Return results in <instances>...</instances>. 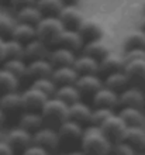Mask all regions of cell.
Returning <instances> with one entry per match:
<instances>
[{
    "label": "cell",
    "mask_w": 145,
    "mask_h": 155,
    "mask_svg": "<svg viewBox=\"0 0 145 155\" xmlns=\"http://www.w3.org/2000/svg\"><path fill=\"white\" fill-rule=\"evenodd\" d=\"M111 145L113 143L103 134L100 127L92 124L83 127L79 147L86 155H109Z\"/></svg>",
    "instance_id": "6da1fadb"
},
{
    "label": "cell",
    "mask_w": 145,
    "mask_h": 155,
    "mask_svg": "<svg viewBox=\"0 0 145 155\" xmlns=\"http://www.w3.org/2000/svg\"><path fill=\"white\" fill-rule=\"evenodd\" d=\"M68 104L59 99L48 97L40 110L44 126L58 128L65 120H68Z\"/></svg>",
    "instance_id": "7a4b0ae2"
},
{
    "label": "cell",
    "mask_w": 145,
    "mask_h": 155,
    "mask_svg": "<svg viewBox=\"0 0 145 155\" xmlns=\"http://www.w3.org/2000/svg\"><path fill=\"white\" fill-rule=\"evenodd\" d=\"M64 25L61 24L58 17L52 16H44L38 23L35 24V34L37 38L48 45H58V38L61 33L64 31Z\"/></svg>",
    "instance_id": "3957f363"
},
{
    "label": "cell",
    "mask_w": 145,
    "mask_h": 155,
    "mask_svg": "<svg viewBox=\"0 0 145 155\" xmlns=\"http://www.w3.org/2000/svg\"><path fill=\"white\" fill-rule=\"evenodd\" d=\"M31 144L45 148L47 151H55L59 148V137L57 128L48 126H42L34 133H31Z\"/></svg>",
    "instance_id": "277c9868"
},
{
    "label": "cell",
    "mask_w": 145,
    "mask_h": 155,
    "mask_svg": "<svg viewBox=\"0 0 145 155\" xmlns=\"http://www.w3.org/2000/svg\"><path fill=\"white\" fill-rule=\"evenodd\" d=\"M57 133L59 137V147L61 145L73 147L75 144H81L83 127L68 118L57 128Z\"/></svg>",
    "instance_id": "5b68a950"
},
{
    "label": "cell",
    "mask_w": 145,
    "mask_h": 155,
    "mask_svg": "<svg viewBox=\"0 0 145 155\" xmlns=\"http://www.w3.org/2000/svg\"><path fill=\"white\" fill-rule=\"evenodd\" d=\"M99 127H100V130L103 131V134L114 144V143L121 141L127 124L123 121V118L117 114V113H113L111 116H109V117L106 118Z\"/></svg>",
    "instance_id": "8992f818"
},
{
    "label": "cell",
    "mask_w": 145,
    "mask_h": 155,
    "mask_svg": "<svg viewBox=\"0 0 145 155\" xmlns=\"http://www.w3.org/2000/svg\"><path fill=\"white\" fill-rule=\"evenodd\" d=\"M118 106L134 107V109H145V94L144 90L138 86H128L118 93Z\"/></svg>",
    "instance_id": "52a82bcc"
},
{
    "label": "cell",
    "mask_w": 145,
    "mask_h": 155,
    "mask_svg": "<svg viewBox=\"0 0 145 155\" xmlns=\"http://www.w3.org/2000/svg\"><path fill=\"white\" fill-rule=\"evenodd\" d=\"M21 96V107L23 111H40L41 107L44 106V103L47 102L48 96L40 92L35 87H27L25 90L20 92Z\"/></svg>",
    "instance_id": "ba28073f"
},
{
    "label": "cell",
    "mask_w": 145,
    "mask_h": 155,
    "mask_svg": "<svg viewBox=\"0 0 145 155\" xmlns=\"http://www.w3.org/2000/svg\"><path fill=\"white\" fill-rule=\"evenodd\" d=\"M123 72L128 79L130 86H144L145 85V58L133 59L124 62Z\"/></svg>",
    "instance_id": "9c48e42d"
},
{
    "label": "cell",
    "mask_w": 145,
    "mask_h": 155,
    "mask_svg": "<svg viewBox=\"0 0 145 155\" xmlns=\"http://www.w3.org/2000/svg\"><path fill=\"white\" fill-rule=\"evenodd\" d=\"M3 138L7 141V144L12 147V150L14 152L16 151L23 152L31 144V133L17 126L10 128Z\"/></svg>",
    "instance_id": "30bf717a"
},
{
    "label": "cell",
    "mask_w": 145,
    "mask_h": 155,
    "mask_svg": "<svg viewBox=\"0 0 145 155\" xmlns=\"http://www.w3.org/2000/svg\"><path fill=\"white\" fill-rule=\"evenodd\" d=\"M121 141L127 143L135 152H145V130L142 126H127Z\"/></svg>",
    "instance_id": "8fae6325"
},
{
    "label": "cell",
    "mask_w": 145,
    "mask_h": 155,
    "mask_svg": "<svg viewBox=\"0 0 145 155\" xmlns=\"http://www.w3.org/2000/svg\"><path fill=\"white\" fill-rule=\"evenodd\" d=\"M57 17L65 30H77L83 21V14L76 6H64Z\"/></svg>",
    "instance_id": "7c38bea8"
},
{
    "label": "cell",
    "mask_w": 145,
    "mask_h": 155,
    "mask_svg": "<svg viewBox=\"0 0 145 155\" xmlns=\"http://www.w3.org/2000/svg\"><path fill=\"white\" fill-rule=\"evenodd\" d=\"M92 109L87 103L77 100V102L69 104L68 107V118L72 121L81 124L82 127L90 124V116H92Z\"/></svg>",
    "instance_id": "4fadbf2b"
},
{
    "label": "cell",
    "mask_w": 145,
    "mask_h": 155,
    "mask_svg": "<svg viewBox=\"0 0 145 155\" xmlns=\"http://www.w3.org/2000/svg\"><path fill=\"white\" fill-rule=\"evenodd\" d=\"M52 71H54V66L48 61V58L30 61V62H27L25 79L34 81V79H40V78H49L51 74H52Z\"/></svg>",
    "instance_id": "5bb4252c"
},
{
    "label": "cell",
    "mask_w": 145,
    "mask_h": 155,
    "mask_svg": "<svg viewBox=\"0 0 145 155\" xmlns=\"http://www.w3.org/2000/svg\"><path fill=\"white\" fill-rule=\"evenodd\" d=\"M93 107H106V109H114L118 106V93L110 90L106 86H101L100 89L92 94Z\"/></svg>",
    "instance_id": "9a60e30c"
},
{
    "label": "cell",
    "mask_w": 145,
    "mask_h": 155,
    "mask_svg": "<svg viewBox=\"0 0 145 155\" xmlns=\"http://www.w3.org/2000/svg\"><path fill=\"white\" fill-rule=\"evenodd\" d=\"M76 57V52L57 45L52 51H49L48 61L52 64L54 68H57V66H72Z\"/></svg>",
    "instance_id": "2e32d148"
},
{
    "label": "cell",
    "mask_w": 145,
    "mask_h": 155,
    "mask_svg": "<svg viewBox=\"0 0 145 155\" xmlns=\"http://www.w3.org/2000/svg\"><path fill=\"white\" fill-rule=\"evenodd\" d=\"M75 86L81 92V94H93L103 86V79L97 74L79 75L75 82Z\"/></svg>",
    "instance_id": "e0dca14e"
},
{
    "label": "cell",
    "mask_w": 145,
    "mask_h": 155,
    "mask_svg": "<svg viewBox=\"0 0 145 155\" xmlns=\"http://www.w3.org/2000/svg\"><path fill=\"white\" fill-rule=\"evenodd\" d=\"M0 109L4 114H20L23 111L21 107V96L18 90H13L7 93L0 94Z\"/></svg>",
    "instance_id": "ac0fdd59"
},
{
    "label": "cell",
    "mask_w": 145,
    "mask_h": 155,
    "mask_svg": "<svg viewBox=\"0 0 145 155\" xmlns=\"http://www.w3.org/2000/svg\"><path fill=\"white\" fill-rule=\"evenodd\" d=\"M48 54H49V47L41 40H38V38L24 44V55H23V58H24L25 62L48 58Z\"/></svg>",
    "instance_id": "d6986e66"
},
{
    "label": "cell",
    "mask_w": 145,
    "mask_h": 155,
    "mask_svg": "<svg viewBox=\"0 0 145 155\" xmlns=\"http://www.w3.org/2000/svg\"><path fill=\"white\" fill-rule=\"evenodd\" d=\"M123 68H124V59H123V57L110 52L109 55H106L103 59L99 61L97 74L107 76V75H110V74L123 71Z\"/></svg>",
    "instance_id": "ffe728a7"
},
{
    "label": "cell",
    "mask_w": 145,
    "mask_h": 155,
    "mask_svg": "<svg viewBox=\"0 0 145 155\" xmlns=\"http://www.w3.org/2000/svg\"><path fill=\"white\" fill-rule=\"evenodd\" d=\"M76 31L81 34L82 40L85 42H89V41L93 40H100L101 35H103V27L97 21L87 20V18H83V21L77 27Z\"/></svg>",
    "instance_id": "44dd1931"
},
{
    "label": "cell",
    "mask_w": 145,
    "mask_h": 155,
    "mask_svg": "<svg viewBox=\"0 0 145 155\" xmlns=\"http://www.w3.org/2000/svg\"><path fill=\"white\" fill-rule=\"evenodd\" d=\"M58 45L71 49L73 52H77L83 48L85 41L82 40L81 34L77 33L76 30H64L61 33L59 38H58Z\"/></svg>",
    "instance_id": "7402d4cb"
},
{
    "label": "cell",
    "mask_w": 145,
    "mask_h": 155,
    "mask_svg": "<svg viewBox=\"0 0 145 155\" xmlns=\"http://www.w3.org/2000/svg\"><path fill=\"white\" fill-rule=\"evenodd\" d=\"M77 76L79 75L73 69V66H57L51 74V79L57 86L75 85Z\"/></svg>",
    "instance_id": "603a6c76"
},
{
    "label": "cell",
    "mask_w": 145,
    "mask_h": 155,
    "mask_svg": "<svg viewBox=\"0 0 145 155\" xmlns=\"http://www.w3.org/2000/svg\"><path fill=\"white\" fill-rule=\"evenodd\" d=\"M42 126H44V121L40 111H21L18 116V127L30 133H34Z\"/></svg>",
    "instance_id": "cb8c5ba5"
},
{
    "label": "cell",
    "mask_w": 145,
    "mask_h": 155,
    "mask_svg": "<svg viewBox=\"0 0 145 155\" xmlns=\"http://www.w3.org/2000/svg\"><path fill=\"white\" fill-rule=\"evenodd\" d=\"M82 51H83L85 55L92 57L93 59H96V61H100L106 55L110 54L109 45L104 44V42L101 41V38L100 40H93V41H89V42H85Z\"/></svg>",
    "instance_id": "d4e9b609"
},
{
    "label": "cell",
    "mask_w": 145,
    "mask_h": 155,
    "mask_svg": "<svg viewBox=\"0 0 145 155\" xmlns=\"http://www.w3.org/2000/svg\"><path fill=\"white\" fill-rule=\"evenodd\" d=\"M72 66H73V69L76 71L77 75H92V74H97L99 61L93 59L92 57H87L85 54H82V55L76 57Z\"/></svg>",
    "instance_id": "484cf974"
},
{
    "label": "cell",
    "mask_w": 145,
    "mask_h": 155,
    "mask_svg": "<svg viewBox=\"0 0 145 155\" xmlns=\"http://www.w3.org/2000/svg\"><path fill=\"white\" fill-rule=\"evenodd\" d=\"M12 40H16L21 44H27L30 41L35 40L37 34H35V25H30L24 24V23H16L14 28L12 31Z\"/></svg>",
    "instance_id": "4316f807"
},
{
    "label": "cell",
    "mask_w": 145,
    "mask_h": 155,
    "mask_svg": "<svg viewBox=\"0 0 145 155\" xmlns=\"http://www.w3.org/2000/svg\"><path fill=\"white\" fill-rule=\"evenodd\" d=\"M52 97L59 99V100H62L69 106V104H72V103L77 102V100H82V94L76 89L75 85H64V86H57Z\"/></svg>",
    "instance_id": "83f0119b"
},
{
    "label": "cell",
    "mask_w": 145,
    "mask_h": 155,
    "mask_svg": "<svg viewBox=\"0 0 145 155\" xmlns=\"http://www.w3.org/2000/svg\"><path fill=\"white\" fill-rule=\"evenodd\" d=\"M103 86L109 87L110 90H113L116 93H120L125 87H128V79L124 75L123 71H118V72H114V74H110L107 76H104L103 79Z\"/></svg>",
    "instance_id": "f1b7e54d"
},
{
    "label": "cell",
    "mask_w": 145,
    "mask_h": 155,
    "mask_svg": "<svg viewBox=\"0 0 145 155\" xmlns=\"http://www.w3.org/2000/svg\"><path fill=\"white\" fill-rule=\"evenodd\" d=\"M16 17H17V23H24V24L35 25L44 16L41 14V12L35 7V4H34V6H27V7H23V8H20V10H17Z\"/></svg>",
    "instance_id": "f546056e"
},
{
    "label": "cell",
    "mask_w": 145,
    "mask_h": 155,
    "mask_svg": "<svg viewBox=\"0 0 145 155\" xmlns=\"http://www.w3.org/2000/svg\"><path fill=\"white\" fill-rule=\"evenodd\" d=\"M117 114L123 118V121L127 126H142L145 121V116L142 110L134 109V107H121Z\"/></svg>",
    "instance_id": "4dcf8cb0"
},
{
    "label": "cell",
    "mask_w": 145,
    "mask_h": 155,
    "mask_svg": "<svg viewBox=\"0 0 145 155\" xmlns=\"http://www.w3.org/2000/svg\"><path fill=\"white\" fill-rule=\"evenodd\" d=\"M123 47H124V51H130V49H145V33L141 31L140 28L128 33L124 37Z\"/></svg>",
    "instance_id": "1f68e13d"
},
{
    "label": "cell",
    "mask_w": 145,
    "mask_h": 155,
    "mask_svg": "<svg viewBox=\"0 0 145 155\" xmlns=\"http://www.w3.org/2000/svg\"><path fill=\"white\" fill-rule=\"evenodd\" d=\"M2 68L8 71L12 75H14L20 82H21V79H25L27 62H25L23 58H18V59H6V61L2 64Z\"/></svg>",
    "instance_id": "d6a6232c"
},
{
    "label": "cell",
    "mask_w": 145,
    "mask_h": 155,
    "mask_svg": "<svg viewBox=\"0 0 145 155\" xmlns=\"http://www.w3.org/2000/svg\"><path fill=\"white\" fill-rule=\"evenodd\" d=\"M35 7L40 10L42 16L57 17L58 13L64 7V3L61 0H37Z\"/></svg>",
    "instance_id": "836d02e7"
},
{
    "label": "cell",
    "mask_w": 145,
    "mask_h": 155,
    "mask_svg": "<svg viewBox=\"0 0 145 155\" xmlns=\"http://www.w3.org/2000/svg\"><path fill=\"white\" fill-rule=\"evenodd\" d=\"M20 81L17 79L14 75H12L8 71L0 66V94L13 92V90H18Z\"/></svg>",
    "instance_id": "e575fe53"
},
{
    "label": "cell",
    "mask_w": 145,
    "mask_h": 155,
    "mask_svg": "<svg viewBox=\"0 0 145 155\" xmlns=\"http://www.w3.org/2000/svg\"><path fill=\"white\" fill-rule=\"evenodd\" d=\"M23 55H24V44H21L16 40H12V38L4 40V61L6 59H18V58H23Z\"/></svg>",
    "instance_id": "d590c367"
},
{
    "label": "cell",
    "mask_w": 145,
    "mask_h": 155,
    "mask_svg": "<svg viewBox=\"0 0 145 155\" xmlns=\"http://www.w3.org/2000/svg\"><path fill=\"white\" fill-rule=\"evenodd\" d=\"M32 87L38 89L40 92H42L44 94H47L48 97H52L54 93H55V89H57V85L52 82L51 76L49 78H40V79H34L31 81V85Z\"/></svg>",
    "instance_id": "8d00e7d4"
},
{
    "label": "cell",
    "mask_w": 145,
    "mask_h": 155,
    "mask_svg": "<svg viewBox=\"0 0 145 155\" xmlns=\"http://www.w3.org/2000/svg\"><path fill=\"white\" fill-rule=\"evenodd\" d=\"M114 113L113 109H106V107H93L92 116H90V124L92 126H100L106 118Z\"/></svg>",
    "instance_id": "74e56055"
},
{
    "label": "cell",
    "mask_w": 145,
    "mask_h": 155,
    "mask_svg": "<svg viewBox=\"0 0 145 155\" xmlns=\"http://www.w3.org/2000/svg\"><path fill=\"white\" fill-rule=\"evenodd\" d=\"M14 21L8 18L7 16H0V38L8 40L12 37V31L14 28Z\"/></svg>",
    "instance_id": "f35d334b"
},
{
    "label": "cell",
    "mask_w": 145,
    "mask_h": 155,
    "mask_svg": "<svg viewBox=\"0 0 145 155\" xmlns=\"http://www.w3.org/2000/svg\"><path fill=\"white\" fill-rule=\"evenodd\" d=\"M109 155H137V152L127 143L118 141V143H114L113 145H111V150H110Z\"/></svg>",
    "instance_id": "ab89813d"
},
{
    "label": "cell",
    "mask_w": 145,
    "mask_h": 155,
    "mask_svg": "<svg viewBox=\"0 0 145 155\" xmlns=\"http://www.w3.org/2000/svg\"><path fill=\"white\" fill-rule=\"evenodd\" d=\"M21 155H51V152L47 151L42 147H38L35 144H30L28 147L21 152Z\"/></svg>",
    "instance_id": "60d3db41"
},
{
    "label": "cell",
    "mask_w": 145,
    "mask_h": 155,
    "mask_svg": "<svg viewBox=\"0 0 145 155\" xmlns=\"http://www.w3.org/2000/svg\"><path fill=\"white\" fill-rule=\"evenodd\" d=\"M37 0H10L8 4H10V7L13 10H20L23 7H27V6H34Z\"/></svg>",
    "instance_id": "b9f144b4"
},
{
    "label": "cell",
    "mask_w": 145,
    "mask_h": 155,
    "mask_svg": "<svg viewBox=\"0 0 145 155\" xmlns=\"http://www.w3.org/2000/svg\"><path fill=\"white\" fill-rule=\"evenodd\" d=\"M13 154H14V151L7 144V141L4 138H0V155H13Z\"/></svg>",
    "instance_id": "7bdbcfd3"
},
{
    "label": "cell",
    "mask_w": 145,
    "mask_h": 155,
    "mask_svg": "<svg viewBox=\"0 0 145 155\" xmlns=\"http://www.w3.org/2000/svg\"><path fill=\"white\" fill-rule=\"evenodd\" d=\"M4 61V40L0 38V64Z\"/></svg>",
    "instance_id": "ee69618b"
},
{
    "label": "cell",
    "mask_w": 145,
    "mask_h": 155,
    "mask_svg": "<svg viewBox=\"0 0 145 155\" xmlns=\"http://www.w3.org/2000/svg\"><path fill=\"white\" fill-rule=\"evenodd\" d=\"M64 6H77V3L81 2V0H61Z\"/></svg>",
    "instance_id": "f6af8a7d"
},
{
    "label": "cell",
    "mask_w": 145,
    "mask_h": 155,
    "mask_svg": "<svg viewBox=\"0 0 145 155\" xmlns=\"http://www.w3.org/2000/svg\"><path fill=\"white\" fill-rule=\"evenodd\" d=\"M66 155H86V154L82 151L81 148H79V150H71V151H69Z\"/></svg>",
    "instance_id": "bcb514c9"
},
{
    "label": "cell",
    "mask_w": 145,
    "mask_h": 155,
    "mask_svg": "<svg viewBox=\"0 0 145 155\" xmlns=\"http://www.w3.org/2000/svg\"><path fill=\"white\" fill-rule=\"evenodd\" d=\"M6 117H7V116L4 114V111L0 109V127L4 124V121H6Z\"/></svg>",
    "instance_id": "7dc6e473"
},
{
    "label": "cell",
    "mask_w": 145,
    "mask_h": 155,
    "mask_svg": "<svg viewBox=\"0 0 145 155\" xmlns=\"http://www.w3.org/2000/svg\"><path fill=\"white\" fill-rule=\"evenodd\" d=\"M140 30H141V31H144V33H145V14H144V16H142L141 21H140Z\"/></svg>",
    "instance_id": "c3c4849f"
},
{
    "label": "cell",
    "mask_w": 145,
    "mask_h": 155,
    "mask_svg": "<svg viewBox=\"0 0 145 155\" xmlns=\"http://www.w3.org/2000/svg\"><path fill=\"white\" fill-rule=\"evenodd\" d=\"M8 2H10V0H0V3L2 4H8Z\"/></svg>",
    "instance_id": "681fc988"
},
{
    "label": "cell",
    "mask_w": 145,
    "mask_h": 155,
    "mask_svg": "<svg viewBox=\"0 0 145 155\" xmlns=\"http://www.w3.org/2000/svg\"><path fill=\"white\" fill-rule=\"evenodd\" d=\"M4 135H3V131H2V127H0V138H3Z\"/></svg>",
    "instance_id": "f907efd6"
},
{
    "label": "cell",
    "mask_w": 145,
    "mask_h": 155,
    "mask_svg": "<svg viewBox=\"0 0 145 155\" xmlns=\"http://www.w3.org/2000/svg\"><path fill=\"white\" fill-rule=\"evenodd\" d=\"M142 90H144V94H145V85L142 86Z\"/></svg>",
    "instance_id": "816d5d0a"
},
{
    "label": "cell",
    "mask_w": 145,
    "mask_h": 155,
    "mask_svg": "<svg viewBox=\"0 0 145 155\" xmlns=\"http://www.w3.org/2000/svg\"><path fill=\"white\" fill-rule=\"evenodd\" d=\"M144 14H145V4H144Z\"/></svg>",
    "instance_id": "f5cc1de1"
},
{
    "label": "cell",
    "mask_w": 145,
    "mask_h": 155,
    "mask_svg": "<svg viewBox=\"0 0 145 155\" xmlns=\"http://www.w3.org/2000/svg\"><path fill=\"white\" fill-rule=\"evenodd\" d=\"M13 155H16V154H13Z\"/></svg>",
    "instance_id": "db71d44e"
}]
</instances>
